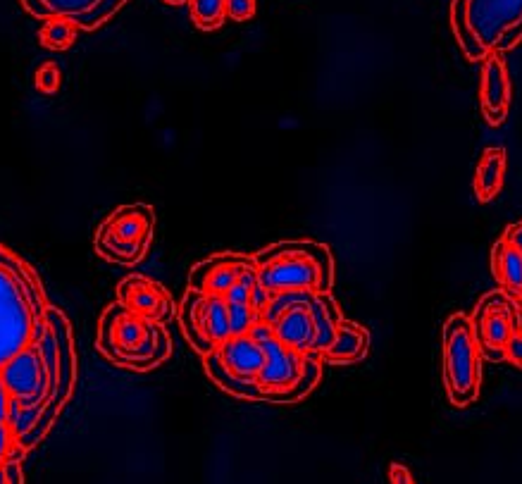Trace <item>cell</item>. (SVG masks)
<instances>
[{
  "instance_id": "36",
  "label": "cell",
  "mask_w": 522,
  "mask_h": 484,
  "mask_svg": "<svg viewBox=\"0 0 522 484\" xmlns=\"http://www.w3.org/2000/svg\"><path fill=\"white\" fill-rule=\"evenodd\" d=\"M167 3H172V5H179V3H189V0H167Z\"/></svg>"
},
{
  "instance_id": "30",
  "label": "cell",
  "mask_w": 522,
  "mask_h": 484,
  "mask_svg": "<svg viewBox=\"0 0 522 484\" xmlns=\"http://www.w3.org/2000/svg\"><path fill=\"white\" fill-rule=\"evenodd\" d=\"M270 299H272L270 291H267V289L263 287V284L258 282L256 289H253V294H251V301H248V303H251V306L256 308L260 315H263V310L267 308V303H270Z\"/></svg>"
},
{
  "instance_id": "4",
  "label": "cell",
  "mask_w": 522,
  "mask_h": 484,
  "mask_svg": "<svg viewBox=\"0 0 522 484\" xmlns=\"http://www.w3.org/2000/svg\"><path fill=\"white\" fill-rule=\"evenodd\" d=\"M46 322L48 327L39 339V351L48 368V375H51V384H48L46 401H43V411L36 425L17 439V446H22L24 451L34 449L51 432L55 418H58L62 406L70 399L74 377H77V353H74L70 320L65 318L60 308L46 306Z\"/></svg>"
},
{
  "instance_id": "7",
  "label": "cell",
  "mask_w": 522,
  "mask_h": 484,
  "mask_svg": "<svg viewBox=\"0 0 522 484\" xmlns=\"http://www.w3.org/2000/svg\"><path fill=\"white\" fill-rule=\"evenodd\" d=\"M155 213L146 203L120 206L105 217L96 234V253L108 263L136 265L144 260L153 241Z\"/></svg>"
},
{
  "instance_id": "26",
  "label": "cell",
  "mask_w": 522,
  "mask_h": 484,
  "mask_svg": "<svg viewBox=\"0 0 522 484\" xmlns=\"http://www.w3.org/2000/svg\"><path fill=\"white\" fill-rule=\"evenodd\" d=\"M256 0H227V17L234 22H248L256 15Z\"/></svg>"
},
{
  "instance_id": "17",
  "label": "cell",
  "mask_w": 522,
  "mask_h": 484,
  "mask_svg": "<svg viewBox=\"0 0 522 484\" xmlns=\"http://www.w3.org/2000/svg\"><path fill=\"white\" fill-rule=\"evenodd\" d=\"M370 349V334L365 327H360L358 322L351 320H341L339 330H337V339L329 349L322 353V361L327 363H358L368 356Z\"/></svg>"
},
{
  "instance_id": "12",
  "label": "cell",
  "mask_w": 522,
  "mask_h": 484,
  "mask_svg": "<svg viewBox=\"0 0 522 484\" xmlns=\"http://www.w3.org/2000/svg\"><path fill=\"white\" fill-rule=\"evenodd\" d=\"M251 268H258V263L256 258L246 256V253H215L191 268L189 289L210 296H225L239 282V277Z\"/></svg>"
},
{
  "instance_id": "24",
  "label": "cell",
  "mask_w": 522,
  "mask_h": 484,
  "mask_svg": "<svg viewBox=\"0 0 522 484\" xmlns=\"http://www.w3.org/2000/svg\"><path fill=\"white\" fill-rule=\"evenodd\" d=\"M256 284H258V268L246 270L244 275L239 277V282H236L225 294L227 303H248L251 301V294L253 289H256Z\"/></svg>"
},
{
  "instance_id": "23",
  "label": "cell",
  "mask_w": 522,
  "mask_h": 484,
  "mask_svg": "<svg viewBox=\"0 0 522 484\" xmlns=\"http://www.w3.org/2000/svg\"><path fill=\"white\" fill-rule=\"evenodd\" d=\"M263 320L251 303H229V325H232V337H244L251 334L253 327Z\"/></svg>"
},
{
  "instance_id": "25",
  "label": "cell",
  "mask_w": 522,
  "mask_h": 484,
  "mask_svg": "<svg viewBox=\"0 0 522 484\" xmlns=\"http://www.w3.org/2000/svg\"><path fill=\"white\" fill-rule=\"evenodd\" d=\"M36 89L41 93H55L60 89V67L55 62H43L36 72Z\"/></svg>"
},
{
  "instance_id": "35",
  "label": "cell",
  "mask_w": 522,
  "mask_h": 484,
  "mask_svg": "<svg viewBox=\"0 0 522 484\" xmlns=\"http://www.w3.org/2000/svg\"><path fill=\"white\" fill-rule=\"evenodd\" d=\"M0 484H5V468H3V463H0Z\"/></svg>"
},
{
  "instance_id": "31",
  "label": "cell",
  "mask_w": 522,
  "mask_h": 484,
  "mask_svg": "<svg viewBox=\"0 0 522 484\" xmlns=\"http://www.w3.org/2000/svg\"><path fill=\"white\" fill-rule=\"evenodd\" d=\"M5 468V484H24V477H22V468H20V461H8L3 463Z\"/></svg>"
},
{
  "instance_id": "37",
  "label": "cell",
  "mask_w": 522,
  "mask_h": 484,
  "mask_svg": "<svg viewBox=\"0 0 522 484\" xmlns=\"http://www.w3.org/2000/svg\"><path fill=\"white\" fill-rule=\"evenodd\" d=\"M515 306H518V310H522V296L520 299H515Z\"/></svg>"
},
{
  "instance_id": "3",
  "label": "cell",
  "mask_w": 522,
  "mask_h": 484,
  "mask_svg": "<svg viewBox=\"0 0 522 484\" xmlns=\"http://www.w3.org/2000/svg\"><path fill=\"white\" fill-rule=\"evenodd\" d=\"M258 282L270 291H318L332 294L334 256L320 241H277L256 253Z\"/></svg>"
},
{
  "instance_id": "29",
  "label": "cell",
  "mask_w": 522,
  "mask_h": 484,
  "mask_svg": "<svg viewBox=\"0 0 522 484\" xmlns=\"http://www.w3.org/2000/svg\"><path fill=\"white\" fill-rule=\"evenodd\" d=\"M389 482L391 484H415L413 475H410V470L406 465L401 463H391L389 465Z\"/></svg>"
},
{
  "instance_id": "8",
  "label": "cell",
  "mask_w": 522,
  "mask_h": 484,
  "mask_svg": "<svg viewBox=\"0 0 522 484\" xmlns=\"http://www.w3.org/2000/svg\"><path fill=\"white\" fill-rule=\"evenodd\" d=\"M177 318L184 339L189 341L191 349L201 358L213 353L222 341L232 337L229 303L225 296H210L201 294L196 289H189L184 301L179 303Z\"/></svg>"
},
{
  "instance_id": "27",
  "label": "cell",
  "mask_w": 522,
  "mask_h": 484,
  "mask_svg": "<svg viewBox=\"0 0 522 484\" xmlns=\"http://www.w3.org/2000/svg\"><path fill=\"white\" fill-rule=\"evenodd\" d=\"M17 449V437L8 423H0V463L8 461L10 451Z\"/></svg>"
},
{
  "instance_id": "22",
  "label": "cell",
  "mask_w": 522,
  "mask_h": 484,
  "mask_svg": "<svg viewBox=\"0 0 522 484\" xmlns=\"http://www.w3.org/2000/svg\"><path fill=\"white\" fill-rule=\"evenodd\" d=\"M189 12L198 29L215 31L227 20V0H189Z\"/></svg>"
},
{
  "instance_id": "19",
  "label": "cell",
  "mask_w": 522,
  "mask_h": 484,
  "mask_svg": "<svg viewBox=\"0 0 522 484\" xmlns=\"http://www.w3.org/2000/svg\"><path fill=\"white\" fill-rule=\"evenodd\" d=\"M492 272L496 282L501 284V289L506 291L511 299H520L522 296V253L508 244V239L503 237L496 241L492 251Z\"/></svg>"
},
{
  "instance_id": "10",
  "label": "cell",
  "mask_w": 522,
  "mask_h": 484,
  "mask_svg": "<svg viewBox=\"0 0 522 484\" xmlns=\"http://www.w3.org/2000/svg\"><path fill=\"white\" fill-rule=\"evenodd\" d=\"M0 380L5 382L12 399L20 401L22 406H39L43 411L51 375L43 363L39 344H29L27 349L12 356L0 370Z\"/></svg>"
},
{
  "instance_id": "33",
  "label": "cell",
  "mask_w": 522,
  "mask_h": 484,
  "mask_svg": "<svg viewBox=\"0 0 522 484\" xmlns=\"http://www.w3.org/2000/svg\"><path fill=\"white\" fill-rule=\"evenodd\" d=\"M248 337H253V339L258 341V344H263V341H267V339H272V337H275V327H272V325H267L265 320H260L258 325L253 327V330H251V334H248Z\"/></svg>"
},
{
  "instance_id": "32",
  "label": "cell",
  "mask_w": 522,
  "mask_h": 484,
  "mask_svg": "<svg viewBox=\"0 0 522 484\" xmlns=\"http://www.w3.org/2000/svg\"><path fill=\"white\" fill-rule=\"evenodd\" d=\"M10 406H12V396L8 392V387H5V382L0 380V423H8Z\"/></svg>"
},
{
  "instance_id": "34",
  "label": "cell",
  "mask_w": 522,
  "mask_h": 484,
  "mask_svg": "<svg viewBox=\"0 0 522 484\" xmlns=\"http://www.w3.org/2000/svg\"><path fill=\"white\" fill-rule=\"evenodd\" d=\"M503 237L508 239V244H511L515 251L522 253V220L515 222V225H511L503 232Z\"/></svg>"
},
{
  "instance_id": "2",
  "label": "cell",
  "mask_w": 522,
  "mask_h": 484,
  "mask_svg": "<svg viewBox=\"0 0 522 484\" xmlns=\"http://www.w3.org/2000/svg\"><path fill=\"white\" fill-rule=\"evenodd\" d=\"M449 20L472 62L508 53L522 41V0H453Z\"/></svg>"
},
{
  "instance_id": "14",
  "label": "cell",
  "mask_w": 522,
  "mask_h": 484,
  "mask_svg": "<svg viewBox=\"0 0 522 484\" xmlns=\"http://www.w3.org/2000/svg\"><path fill=\"white\" fill-rule=\"evenodd\" d=\"M480 105L482 115L492 127L508 117L511 108V74L503 55L494 53L482 62V79H480Z\"/></svg>"
},
{
  "instance_id": "9",
  "label": "cell",
  "mask_w": 522,
  "mask_h": 484,
  "mask_svg": "<svg viewBox=\"0 0 522 484\" xmlns=\"http://www.w3.org/2000/svg\"><path fill=\"white\" fill-rule=\"evenodd\" d=\"M472 330H475L477 346H480L482 358L487 361H506V344L513 337V332L520 330L518 306L506 291H492L477 303L475 313L470 315Z\"/></svg>"
},
{
  "instance_id": "28",
  "label": "cell",
  "mask_w": 522,
  "mask_h": 484,
  "mask_svg": "<svg viewBox=\"0 0 522 484\" xmlns=\"http://www.w3.org/2000/svg\"><path fill=\"white\" fill-rule=\"evenodd\" d=\"M506 361L522 370V330L513 332V337L506 344Z\"/></svg>"
},
{
  "instance_id": "16",
  "label": "cell",
  "mask_w": 522,
  "mask_h": 484,
  "mask_svg": "<svg viewBox=\"0 0 522 484\" xmlns=\"http://www.w3.org/2000/svg\"><path fill=\"white\" fill-rule=\"evenodd\" d=\"M306 308L310 310V318H313L315 325V344L310 353H318L322 358V353L337 339V330L341 320H344V313H341L339 303L334 301L332 294H318V291H310Z\"/></svg>"
},
{
  "instance_id": "5",
  "label": "cell",
  "mask_w": 522,
  "mask_h": 484,
  "mask_svg": "<svg viewBox=\"0 0 522 484\" xmlns=\"http://www.w3.org/2000/svg\"><path fill=\"white\" fill-rule=\"evenodd\" d=\"M444 387L456 408L470 406L480 394L482 351L468 315L456 313L444 322Z\"/></svg>"
},
{
  "instance_id": "1",
  "label": "cell",
  "mask_w": 522,
  "mask_h": 484,
  "mask_svg": "<svg viewBox=\"0 0 522 484\" xmlns=\"http://www.w3.org/2000/svg\"><path fill=\"white\" fill-rule=\"evenodd\" d=\"M96 346L117 368L134 372L158 368L172 353L170 332L163 322L148 320L120 301L103 310Z\"/></svg>"
},
{
  "instance_id": "11",
  "label": "cell",
  "mask_w": 522,
  "mask_h": 484,
  "mask_svg": "<svg viewBox=\"0 0 522 484\" xmlns=\"http://www.w3.org/2000/svg\"><path fill=\"white\" fill-rule=\"evenodd\" d=\"M22 8L39 20L65 17L79 29L93 31L105 24L127 0H20Z\"/></svg>"
},
{
  "instance_id": "18",
  "label": "cell",
  "mask_w": 522,
  "mask_h": 484,
  "mask_svg": "<svg viewBox=\"0 0 522 484\" xmlns=\"http://www.w3.org/2000/svg\"><path fill=\"white\" fill-rule=\"evenodd\" d=\"M275 337L282 341L284 346L294 349L298 353L313 351L315 344V325L310 318V310L306 306L291 308L275 322Z\"/></svg>"
},
{
  "instance_id": "6",
  "label": "cell",
  "mask_w": 522,
  "mask_h": 484,
  "mask_svg": "<svg viewBox=\"0 0 522 484\" xmlns=\"http://www.w3.org/2000/svg\"><path fill=\"white\" fill-rule=\"evenodd\" d=\"M46 306L15 272L0 265V370L12 356L36 344V322L46 318Z\"/></svg>"
},
{
  "instance_id": "21",
  "label": "cell",
  "mask_w": 522,
  "mask_h": 484,
  "mask_svg": "<svg viewBox=\"0 0 522 484\" xmlns=\"http://www.w3.org/2000/svg\"><path fill=\"white\" fill-rule=\"evenodd\" d=\"M77 31L79 27L72 20H65V17H53V20H46L41 29V46L48 48V51H67L72 48V43L77 41Z\"/></svg>"
},
{
  "instance_id": "20",
  "label": "cell",
  "mask_w": 522,
  "mask_h": 484,
  "mask_svg": "<svg viewBox=\"0 0 522 484\" xmlns=\"http://www.w3.org/2000/svg\"><path fill=\"white\" fill-rule=\"evenodd\" d=\"M506 151L499 146L487 148L482 153L480 165H477L475 172V196L477 201L487 203L501 191L503 184V175H506Z\"/></svg>"
},
{
  "instance_id": "15",
  "label": "cell",
  "mask_w": 522,
  "mask_h": 484,
  "mask_svg": "<svg viewBox=\"0 0 522 484\" xmlns=\"http://www.w3.org/2000/svg\"><path fill=\"white\" fill-rule=\"evenodd\" d=\"M220 363L225 365V370L229 375H234L236 380H256L265 365V351L263 344H258L256 339L248 337H229L227 341H222L220 346L215 349Z\"/></svg>"
},
{
  "instance_id": "13",
  "label": "cell",
  "mask_w": 522,
  "mask_h": 484,
  "mask_svg": "<svg viewBox=\"0 0 522 484\" xmlns=\"http://www.w3.org/2000/svg\"><path fill=\"white\" fill-rule=\"evenodd\" d=\"M117 301L122 306H127L134 313L144 315L148 320L165 322L174 315V301L163 284L155 282V279L132 275L122 279L120 287H117Z\"/></svg>"
}]
</instances>
